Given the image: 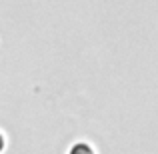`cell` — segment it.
Instances as JSON below:
<instances>
[{
  "label": "cell",
  "mask_w": 158,
  "mask_h": 154,
  "mask_svg": "<svg viewBox=\"0 0 158 154\" xmlns=\"http://www.w3.org/2000/svg\"><path fill=\"white\" fill-rule=\"evenodd\" d=\"M70 154H94L92 150H90L86 144H76V146L70 150Z\"/></svg>",
  "instance_id": "1"
},
{
  "label": "cell",
  "mask_w": 158,
  "mask_h": 154,
  "mask_svg": "<svg viewBox=\"0 0 158 154\" xmlns=\"http://www.w3.org/2000/svg\"><path fill=\"white\" fill-rule=\"evenodd\" d=\"M2 150H4V136L0 134V152H2Z\"/></svg>",
  "instance_id": "2"
}]
</instances>
